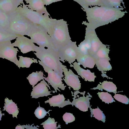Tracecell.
<instances>
[{"label": "cell", "mask_w": 129, "mask_h": 129, "mask_svg": "<svg viewBox=\"0 0 129 129\" xmlns=\"http://www.w3.org/2000/svg\"><path fill=\"white\" fill-rule=\"evenodd\" d=\"M78 47L79 53L82 54H89L91 48V45L89 41L85 38V39L78 45Z\"/></svg>", "instance_id": "cell-27"}, {"label": "cell", "mask_w": 129, "mask_h": 129, "mask_svg": "<svg viewBox=\"0 0 129 129\" xmlns=\"http://www.w3.org/2000/svg\"><path fill=\"white\" fill-rule=\"evenodd\" d=\"M34 53L43 64L53 70L62 78L64 77L62 68L63 64L60 61L57 50L39 47L38 50Z\"/></svg>", "instance_id": "cell-2"}, {"label": "cell", "mask_w": 129, "mask_h": 129, "mask_svg": "<svg viewBox=\"0 0 129 129\" xmlns=\"http://www.w3.org/2000/svg\"><path fill=\"white\" fill-rule=\"evenodd\" d=\"M38 61L39 64L43 67L44 71L48 74L47 77H44V79L54 88L55 92H57V90L60 91L58 88L64 90L67 86H64L63 83L62 77L53 70L44 65L40 60H39Z\"/></svg>", "instance_id": "cell-7"}, {"label": "cell", "mask_w": 129, "mask_h": 129, "mask_svg": "<svg viewBox=\"0 0 129 129\" xmlns=\"http://www.w3.org/2000/svg\"><path fill=\"white\" fill-rule=\"evenodd\" d=\"M34 124H33L31 125H17L15 127V129H24L26 128V129H38L39 128H37L38 127H39V126L37 125L36 126H34V127L33 126V125Z\"/></svg>", "instance_id": "cell-36"}, {"label": "cell", "mask_w": 129, "mask_h": 129, "mask_svg": "<svg viewBox=\"0 0 129 129\" xmlns=\"http://www.w3.org/2000/svg\"><path fill=\"white\" fill-rule=\"evenodd\" d=\"M76 59L79 64L83 66L85 68H93L95 64V58L89 54H82L78 53Z\"/></svg>", "instance_id": "cell-18"}, {"label": "cell", "mask_w": 129, "mask_h": 129, "mask_svg": "<svg viewBox=\"0 0 129 129\" xmlns=\"http://www.w3.org/2000/svg\"><path fill=\"white\" fill-rule=\"evenodd\" d=\"M63 0H55V2H58L62 1Z\"/></svg>", "instance_id": "cell-39"}, {"label": "cell", "mask_w": 129, "mask_h": 129, "mask_svg": "<svg viewBox=\"0 0 129 129\" xmlns=\"http://www.w3.org/2000/svg\"><path fill=\"white\" fill-rule=\"evenodd\" d=\"M62 68L64 75L63 80L68 86L72 88L74 90H79L81 88V84L78 75L75 74L71 70H68L67 67L63 64Z\"/></svg>", "instance_id": "cell-11"}, {"label": "cell", "mask_w": 129, "mask_h": 129, "mask_svg": "<svg viewBox=\"0 0 129 129\" xmlns=\"http://www.w3.org/2000/svg\"><path fill=\"white\" fill-rule=\"evenodd\" d=\"M9 24L8 30L16 34L26 35L34 24L16 12L9 15Z\"/></svg>", "instance_id": "cell-5"}, {"label": "cell", "mask_w": 129, "mask_h": 129, "mask_svg": "<svg viewBox=\"0 0 129 129\" xmlns=\"http://www.w3.org/2000/svg\"><path fill=\"white\" fill-rule=\"evenodd\" d=\"M77 98H76L74 94L73 96L74 98H73V100L71 102L70 105L72 106H75L80 111L83 112H86L88 111V108L90 106V102L89 100L91 99L92 96L88 93V95L85 96V91H84L83 93L82 96H79L77 95V91H75Z\"/></svg>", "instance_id": "cell-12"}, {"label": "cell", "mask_w": 129, "mask_h": 129, "mask_svg": "<svg viewBox=\"0 0 129 129\" xmlns=\"http://www.w3.org/2000/svg\"><path fill=\"white\" fill-rule=\"evenodd\" d=\"M26 36L39 47L56 50L50 36L46 29L40 25L34 24Z\"/></svg>", "instance_id": "cell-4"}, {"label": "cell", "mask_w": 129, "mask_h": 129, "mask_svg": "<svg viewBox=\"0 0 129 129\" xmlns=\"http://www.w3.org/2000/svg\"><path fill=\"white\" fill-rule=\"evenodd\" d=\"M16 40L13 43L14 46L17 47L23 54L31 51L36 52L39 47L36 45L31 39L24 36L18 35Z\"/></svg>", "instance_id": "cell-9"}, {"label": "cell", "mask_w": 129, "mask_h": 129, "mask_svg": "<svg viewBox=\"0 0 129 129\" xmlns=\"http://www.w3.org/2000/svg\"><path fill=\"white\" fill-rule=\"evenodd\" d=\"M109 49L106 46L102 43L96 52L94 58L95 59L106 58L110 59L109 54Z\"/></svg>", "instance_id": "cell-26"}, {"label": "cell", "mask_w": 129, "mask_h": 129, "mask_svg": "<svg viewBox=\"0 0 129 129\" xmlns=\"http://www.w3.org/2000/svg\"><path fill=\"white\" fill-rule=\"evenodd\" d=\"M21 4L18 0H0V10L9 16L15 13L17 7Z\"/></svg>", "instance_id": "cell-14"}, {"label": "cell", "mask_w": 129, "mask_h": 129, "mask_svg": "<svg viewBox=\"0 0 129 129\" xmlns=\"http://www.w3.org/2000/svg\"><path fill=\"white\" fill-rule=\"evenodd\" d=\"M47 86L51 89L49 86L44 79L41 81L39 83L33 87V90L31 93L32 98L37 99L40 97L52 95L50 93L51 91H49Z\"/></svg>", "instance_id": "cell-13"}, {"label": "cell", "mask_w": 129, "mask_h": 129, "mask_svg": "<svg viewBox=\"0 0 129 129\" xmlns=\"http://www.w3.org/2000/svg\"><path fill=\"white\" fill-rule=\"evenodd\" d=\"M91 89L95 90L98 89L102 91L103 89L109 92H112L116 94L117 87L116 85L112 82L104 81L102 82H100L96 87L90 89Z\"/></svg>", "instance_id": "cell-21"}, {"label": "cell", "mask_w": 129, "mask_h": 129, "mask_svg": "<svg viewBox=\"0 0 129 129\" xmlns=\"http://www.w3.org/2000/svg\"><path fill=\"white\" fill-rule=\"evenodd\" d=\"M79 4L82 8H87L89 6H104L102 0H73Z\"/></svg>", "instance_id": "cell-24"}, {"label": "cell", "mask_w": 129, "mask_h": 129, "mask_svg": "<svg viewBox=\"0 0 129 129\" xmlns=\"http://www.w3.org/2000/svg\"><path fill=\"white\" fill-rule=\"evenodd\" d=\"M44 75L43 72L41 71H36L30 74L26 78L33 87L39 81L44 79Z\"/></svg>", "instance_id": "cell-22"}, {"label": "cell", "mask_w": 129, "mask_h": 129, "mask_svg": "<svg viewBox=\"0 0 129 129\" xmlns=\"http://www.w3.org/2000/svg\"><path fill=\"white\" fill-rule=\"evenodd\" d=\"M62 118L67 124L73 122L75 120L74 116L72 113H70L66 112L63 114Z\"/></svg>", "instance_id": "cell-34"}, {"label": "cell", "mask_w": 129, "mask_h": 129, "mask_svg": "<svg viewBox=\"0 0 129 129\" xmlns=\"http://www.w3.org/2000/svg\"><path fill=\"white\" fill-rule=\"evenodd\" d=\"M104 6L116 8H122L121 3L124 5L123 0H102Z\"/></svg>", "instance_id": "cell-31"}, {"label": "cell", "mask_w": 129, "mask_h": 129, "mask_svg": "<svg viewBox=\"0 0 129 129\" xmlns=\"http://www.w3.org/2000/svg\"><path fill=\"white\" fill-rule=\"evenodd\" d=\"M16 12L24 17L33 23L43 27L50 36L57 19L29 9L24 2L18 6Z\"/></svg>", "instance_id": "cell-1"}, {"label": "cell", "mask_w": 129, "mask_h": 129, "mask_svg": "<svg viewBox=\"0 0 129 129\" xmlns=\"http://www.w3.org/2000/svg\"><path fill=\"white\" fill-rule=\"evenodd\" d=\"M91 112L90 116L95 117L99 121H101L104 123L105 121L106 116L100 108L97 107V108L92 109L90 107L89 108Z\"/></svg>", "instance_id": "cell-28"}, {"label": "cell", "mask_w": 129, "mask_h": 129, "mask_svg": "<svg viewBox=\"0 0 129 129\" xmlns=\"http://www.w3.org/2000/svg\"><path fill=\"white\" fill-rule=\"evenodd\" d=\"M19 2H20L21 3V4L23 2V1L24 0H18Z\"/></svg>", "instance_id": "cell-40"}, {"label": "cell", "mask_w": 129, "mask_h": 129, "mask_svg": "<svg viewBox=\"0 0 129 129\" xmlns=\"http://www.w3.org/2000/svg\"><path fill=\"white\" fill-rule=\"evenodd\" d=\"M49 99L45 101V103H48L51 106L58 107L63 108L65 106L70 105L71 102L69 99L65 101V98L63 94L59 93L58 95L52 96Z\"/></svg>", "instance_id": "cell-17"}, {"label": "cell", "mask_w": 129, "mask_h": 129, "mask_svg": "<svg viewBox=\"0 0 129 129\" xmlns=\"http://www.w3.org/2000/svg\"><path fill=\"white\" fill-rule=\"evenodd\" d=\"M19 57L17 66L19 69L22 68H29L33 63H37L38 62L36 59L19 56Z\"/></svg>", "instance_id": "cell-23"}, {"label": "cell", "mask_w": 129, "mask_h": 129, "mask_svg": "<svg viewBox=\"0 0 129 129\" xmlns=\"http://www.w3.org/2000/svg\"><path fill=\"white\" fill-rule=\"evenodd\" d=\"M86 26L85 38L89 41L91 45V48L89 54L94 58L96 52L102 43L98 37L95 29L88 26Z\"/></svg>", "instance_id": "cell-10"}, {"label": "cell", "mask_w": 129, "mask_h": 129, "mask_svg": "<svg viewBox=\"0 0 129 129\" xmlns=\"http://www.w3.org/2000/svg\"><path fill=\"white\" fill-rule=\"evenodd\" d=\"M29 9L42 14L49 16L50 15L44 6L43 0H24Z\"/></svg>", "instance_id": "cell-16"}, {"label": "cell", "mask_w": 129, "mask_h": 129, "mask_svg": "<svg viewBox=\"0 0 129 129\" xmlns=\"http://www.w3.org/2000/svg\"><path fill=\"white\" fill-rule=\"evenodd\" d=\"M97 94L100 99L105 103L109 104V103H111L113 102H115L112 95L107 92H99Z\"/></svg>", "instance_id": "cell-32"}, {"label": "cell", "mask_w": 129, "mask_h": 129, "mask_svg": "<svg viewBox=\"0 0 129 129\" xmlns=\"http://www.w3.org/2000/svg\"><path fill=\"white\" fill-rule=\"evenodd\" d=\"M51 111H52V110H49L47 112L44 108L40 107L39 104V107L36 109L34 113L37 118L39 119H41L47 115V113L49 114L50 116L49 112Z\"/></svg>", "instance_id": "cell-33"}, {"label": "cell", "mask_w": 129, "mask_h": 129, "mask_svg": "<svg viewBox=\"0 0 129 129\" xmlns=\"http://www.w3.org/2000/svg\"><path fill=\"white\" fill-rule=\"evenodd\" d=\"M0 108V121L1 120V118L3 115H4V113H2V112Z\"/></svg>", "instance_id": "cell-38"}, {"label": "cell", "mask_w": 129, "mask_h": 129, "mask_svg": "<svg viewBox=\"0 0 129 129\" xmlns=\"http://www.w3.org/2000/svg\"><path fill=\"white\" fill-rule=\"evenodd\" d=\"M9 24V16L4 12L0 10V28L8 30Z\"/></svg>", "instance_id": "cell-29"}, {"label": "cell", "mask_w": 129, "mask_h": 129, "mask_svg": "<svg viewBox=\"0 0 129 129\" xmlns=\"http://www.w3.org/2000/svg\"><path fill=\"white\" fill-rule=\"evenodd\" d=\"M113 97L115 100L122 103L125 104H128L129 99L125 95L118 94H115Z\"/></svg>", "instance_id": "cell-35"}, {"label": "cell", "mask_w": 129, "mask_h": 129, "mask_svg": "<svg viewBox=\"0 0 129 129\" xmlns=\"http://www.w3.org/2000/svg\"><path fill=\"white\" fill-rule=\"evenodd\" d=\"M95 59V64L97 68L99 71L101 72L103 75H106L104 74L106 73L105 72L111 70L112 69V67L109 62L110 59L100 58Z\"/></svg>", "instance_id": "cell-20"}, {"label": "cell", "mask_w": 129, "mask_h": 129, "mask_svg": "<svg viewBox=\"0 0 129 129\" xmlns=\"http://www.w3.org/2000/svg\"><path fill=\"white\" fill-rule=\"evenodd\" d=\"M76 43L71 41L57 50L60 61L64 63L65 61L71 64L75 61L78 54Z\"/></svg>", "instance_id": "cell-6"}, {"label": "cell", "mask_w": 129, "mask_h": 129, "mask_svg": "<svg viewBox=\"0 0 129 129\" xmlns=\"http://www.w3.org/2000/svg\"><path fill=\"white\" fill-rule=\"evenodd\" d=\"M57 122H55L54 118L49 117L44 122L41 124L43 125L44 129H57L61 128L60 125L59 124L57 126Z\"/></svg>", "instance_id": "cell-30"}, {"label": "cell", "mask_w": 129, "mask_h": 129, "mask_svg": "<svg viewBox=\"0 0 129 129\" xmlns=\"http://www.w3.org/2000/svg\"><path fill=\"white\" fill-rule=\"evenodd\" d=\"M44 5L47 6L55 3V0H43Z\"/></svg>", "instance_id": "cell-37"}, {"label": "cell", "mask_w": 129, "mask_h": 129, "mask_svg": "<svg viewBox=\"0 0 129 129\" xmlns=\"http://www.w3.org/2000/svg\"><path fill=\"white\" fill-rule=\"evenodd\" d=\"M73 64H70L71 67H73L76 71L78 75L80 76L81 78L85 81L94 82L95 78L96 77L94 73L91 72L90 71L87 69L85 70L80 66L79 63L76 61L73 63Z\"/></svg>", "instance_id": "cell-15"}, {"label": "cell", "mask_w": 129, "mask_h": 129, "mask_svg": "<svg viewBox=\"0 0 129 129\" xmlns=\"http://www.w3.org/2000/svg\"><path fill=\"white\" fill-rule=\"evenodd\" d=\"M18 36V35L0 28V43L15 39Z\"/></svg>", "instance_id": "cell-25"}, {"label": "cell", "mask_w": 129, "mask_h": 129, "mask_svg": "<svg viewBox=\"0 0 129 129\" xmlns=\"http://www.w3.org/2000/svg\"><path fill=\"white\" fill-rule=\"evenodd\" d=\"M5 102L3 110H6L9 114L12 115L13 118L15 117L17 118L19 111L17 104L13 102L12 100H9L8 98H5Z\"/></svg>", "instance_id": "cell-19"}, {"label": "cell", "mask_w": 129, "mask_h": 129, "mask_svg": "<svg viewBox=\"0 0 129 129\" xmlns=\"http://www.w3.org/2000/svg\"><path fill=\"white\" fill-rule=\"evenodd\" d=\"M14 47L10 41L0 43V58L7 59L17 66L18 60L17 55L19 51Z\"/></svg>", "instance_id": "cell-8"}, {"label": "cell", "mask_w": 129, "mask_h": 129, "mask_svg": "<svg viewBox=\"0 0 129 129\" xmlns=\"http://www.w3.org/2000/svg\"><path fill=\"white\" fill-rule=\"evenodd\" d=\"M50 36L56 50L72 41L68 24L63 19L57 20Z\"/></svg>", "instance_id": "cell-3"}]
</instances>
